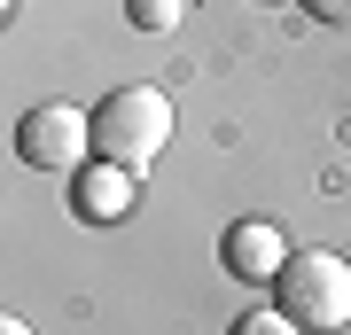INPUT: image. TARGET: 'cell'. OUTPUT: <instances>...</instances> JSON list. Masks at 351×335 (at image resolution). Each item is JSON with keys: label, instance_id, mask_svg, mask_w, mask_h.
I'll return each mask as SVG.
<instances>
[{"label": "cell", "instance_id": "ba28073f", "mask_svg": "<svg viewBox=\"0 0 351 335\" xmlns=\"http://www.w3.org/2000/svg\"><path fill=\"white\" fill-rule=\"evenodd\" d=\"M313 16H328V24H351V0H313Z\"/></svg>", "mask_w": 351, "mask_h": 335}, {"label": "cell", "instance_id": "3957f363", "mask_svg": "<svg viewBox=\"0 0 351 335\" xmlns=\"http://www.w3.org/2000/svg\"><path fill=\"white\" fill-rule=\"evenodd\" d=\"M94 149V117H78L71 101H39L16 117V156L32 172H78V156Z\"/></svg>", "mask_w": 351, "mask_h": 335}, {"label": "cell", "instance_id": "7a4b0ae2", "mask_svg": "<svg viewBox=\"0 0 351 335\" xmlns=\"http://www.w3.org/2000/svg\"><path fill=\"white\" fill-rule=\"evenodd\" d=\"M274 304L297 327H343L351 320V265L336 249H289V265L274 281Z\"/></svg>", "mask_w": 351, "mask_h": 335}, {"label": "cell", "instance_id": "8992f818", "mask_svg": "<svg viewBox=\"0 0 351 335\" xmlns=\"http://www.w3.org/2000/svg\"><path fill=\"white\" fill-rule=\"evenodd\" d=\"M125 16H133V32H172L188 16V0H125Z\"/></svg>", "mask_w": 351, "mask_h": 335}, {"label": "cell", "instance_id": "5b68a950", "mask_svg": "<svg viewBox=\"0 0 351 335\" xmlns=\"http://www.w3.org/2000/svg\"><path fill=\"white\" fill-rule=\"evenodd\" d=\"M133 195H141V172H133V164H110V156H101L94 172H78V187H71L78 219H94V226L125 219V211H133Z\"/></svg>", "mask_w": 351, "mask_h": 335}, {"label": "cell", "instance_id": "277c9868", "mask_svg": "<svg viewBox=\"0 0 351 335\" xmlns=\"http://www.w3.org/2000/svg\"><path fill=\"white\" fill-rule=\"evenodd\" d=\"M219 265L234 281H281V265H289V242H281V226L274 219H242V226H226V242H219Z\"/></svg>", "mask_w": 351, "mask_h": 335}, {"label": "cell", "instance_id": "6da1fadb", "mask_svg": "<svg viewBox=\"0 0 351 335\" xmlns=\"http://www.w3.org/2000/svg\"><path fill=\"white\" fill-rule=\"evenodd\" d=\"M86 117H94V156L133 164V172L172 140V101H164L156 86H117V94H101Z\"/></svg>", "mask_w": 351, "mask_h": 335}, {"label": "cell", "instance_id": "9c48e42d", "mask_svg": "<svg viewBox=\"0 0 351 335\" xmlns=\"http://www.w3.org/2000/svg\"><path fill=\"white\" fill-rule=\"evenodd\" d=\"M0 335H32V327H24V320H8V327H0Z\"/></svg>", "mask_w": 351, "mask_h": 335}, {"label": "cell", "instance_id": "52a82bcc", "mask_svg": "<svg viewBox=\"0 0 351 335\" xmlns=\"http://www.w3.org/2000/svg\"><path fill=\"white\" fill-rule=\"evenodd\" d=\"M226 335H304V327H297V320H289V312L274 304V312H242V320L226 327Z\"/></svg>", "mask_w": 351, "mask_h": 335}]
</instances>
